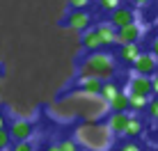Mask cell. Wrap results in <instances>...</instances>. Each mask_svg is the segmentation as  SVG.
I'll use <instances>...</instances> for the list:
<instances>
[{
	"label": "cell",
	"mask_w": 158,
	"mask_h": 151,
	"mask_svg": "<svg viewBox=\"0 0 158 151\" xmlns=\"http://www.w3.org/2000/svg\"><path fill=\"white\" fill-rule=\"evenodd\" d=\"M112 76H115V60H112V55L96 51V53H89L83 60L78 80L96 78V80H101V83H108V80H112Z\"/></svg>",
	"instance_id": "1"
},
{
	"label": "cell",
	"mask_w": 158,
	"mask_h": 151,
	"mask_svg": "<svg viewBox=\"0 0 158 151\" xmlns=\"http://www.w3.org/2000/svg\"><path fill=\"white\" fill-rule=\"evenodd\" d=\"M76 140L92 151H108V147L112 144V133L108 131V126H99V124L87 121L83 126H78Z\"/></svg>",
	"instance_id": "2"
},
{
	"label": "cell",
	"mask_w": 158,
	"mask_h": 151,
	"mask_svg": "<svg viewBox=\"0 0 158 151\" xmlns=\"http://www.w3.org/2000/svg\"><path fill=\"white\" fill-rule=\"evenodd\" d=\"M89 23H92V16L85 9H71L64 16V21H60V25H67L71 30H83V32L89 30Z\"/></svg>",
	"instance_id": "3"
},
{
	"label": "cell",
	"mask_w": 158,
	"mask_h": 151,
	"mask_svg": "<svg viewBox=\"0 0 158 151\" xmlns=\"http://www.w3.org/2000/svg\"><path fill=\"white\" fill-rule=\"evenodd\" d=\"M108 23H110L115 30H122V28H126V25L135 23V12L131 7H124V5H122V7H117L115 12H110Z\"/></svg>",
	"instance_id": "4"
},
{
	"label": "cell",
	"mask_w": 158,
	"mask_h": 151,
	"mask_svg": "<svg viewBox=\"0 0 158 151\" xmlns=\"http://www.w3.org/2000/svg\"><path fill=\"white\" fill-rule=\"evenodd\" d=\"M32 135H35V128H32L30 121H25V119L12 121V126H9V137H12L14 142H30Z\"/></svg>",
	"instance_id": "5"
},
{
	"label": "cell",
	"mask_w": 158,
	"mask_h": 151,
	"mask_svg": "<svg viewBox=\"0 0 158 151\" xmlns=\"http://www.w3.org/2000/svg\"><path fill=\"white\" fill-rule=\"evenodd\" d=\"M126 92H128V94H140V96L151 99V78H149V76L133 73V76H131V80H128Z\"/></svg>",
	"instance_id": "6"
},
{
	"label": "cell",
	"mask_w": 158,
	"mask_h": 151,
	"mask_svg": "<svg viewBox=\"0 0 158 151\" xmlns=\"http://www.w3.org/2000/svg\"><path fill=\"white\" fill-rule=\"evenodd\" d=\"M142 25L135 21V23H131L126 25V28H122V30H117V44L119 46H128V44H138V39L142 37Z\"/></svg>",
	"instance_id": "7"
},
{
	"label": "cell",
	"mask_w": 158,
	"mask_h": 151,
	"mask_svg": "<svg viewBox=\"0 0 158 151\" xmlns=\"http://www.w3.org/2000/svg\"><path fill=\"white\" fill-rule=\"evenodd\" d=\"M156 67H158V60L151 55V53H140L138 60L133 62V69H135L133 73H138V76H149V78H151V73H156Z\"/></svg>",
	"instance_id": "8"
},
{
	"label": "cell",
	"mask_w": 158,
	"mask_h": 151,
	"mask_svg": "<svg viewBox=\"0 0 158 151\" xmlns=\"http://www.w3.org/2000/svg\"><path fill=\"white\" fill-rule=\"evenodd\" d=\"M94 30H96V35H99V39H101V44H103V46L117 44V30L112 28L108 21H106V23H99Z\"/></svg>",
	"instance_id": "9"
},
{
	"label": "cell",
	"mask_w": 158,
	"mask_h": 151,
	"mask_svg": "<svg viewBox=\"0 0 158 151\" xmlns=\"http://www.w3.org/2000/svg\"><path fill=\"white\" fill-rule=\"evenodd\" d=\"M126 121H128L126 112H112L110 119H108V131H110L112 135H119V133H124V128H126Z\"/></svg>",
	"instance_id": "10"
},
{
	"label": "cell",
	"mask_w": 158,
	"mask_h": 151,
	"mask_svg": "<svg viewBox=\"0 0 158 151\" xmlns=\"http://www.w3.org/2000/svg\"><path fill=\"white\" fill-rule=\"evenodd\" d=\"M101 39H99V35H96V30L94 28H89V30H85L83 32V48L85 51H89V53H96L101 48Z\"/></svg>",
	"instance_id": "11"
},
{
	"label": "cell",
	"mask_w": 158,
	"mask_h": 151,
	"mask_svg": "<svg viewBox=\"0 0 158 151\" xmlns=\"http://www.w3.org/2000/svg\"><path fill=\"white\" fill-rule=\"evenodd\" d=\"M138 55H140V48H138V44L122 46V48H119V53H117V57H119V60H122L124 64H133L135 60H138Z\"/></svg>",
	"instance_id": "12"
},
{
	"label": "cell",
	"mask_w": 158,
	"mask_h": 151,
	"mask_svg": "<svg viewBox=\"0 0 158 151\" xmlns=\"http://www.w3.org/2000/svg\"><path fill=\"white\" fill-rule=\"evenodd\" d=\"M108 110L110 112H128V92H119L115 99L108 103Z\"/></svg>",
	"instance_id": "13"
},
{
	"label": "cell",
	"mask_w": 158,
	"mask_h": 151,
	"mask_svg": "<svg viewBox=\"0 0 158 151\" xmlns=\"http://www.w3.org/2000/svg\"><path fill=\"white\" fill-rule=\"evenodd\" d=\"M119 92H122V89L117 87V83H115V80H108V83H103V85H101L99 99L103 101V103H110V101L115 99V96L119 94Z\"/></svg>",
	"instance_id": "14"
},
{
	"label": "cell",
	"mask_w": 158,
	"mask_h": 151,
	"mask_svg": "<svg viewBox=\"0 0 158 151\" xmlns=\"http://www.w3.org/2000/svg\"><path fill=\"white\" fill-rule=\"evenodd\" d=\"M78 85L83 89L80 92H85V94H89V96H99V92H101V80H96V78H85V80H78Z\"/></svg>",
	"instance_id": "15"
},
{
	"label": "cell",
	"mask_w": 158,
	"mask_h": 151,
	"mask_svg": "<svg viewBox=\"0 0 158 151\" xmlns=\"http://www.w3.org/2000/svg\"><path fill=\"white\" fill-rule=\"evenodd\" d=\"M140 133H142V121H140L138 117H131V115H128L126 128H124V135H128V137H138Z\"/></svg>",
	"instance_id": "16"
},
{
	"label": "cell",
	"mask_w": 158,
	"mask_h": 151,
	"mask_svg": "<svg viewBox=\"0 0 158 151\" xmlns=\"http://www.w3.org/2000/svg\"><path fill=\"white\" fill-rule=\"evenodd\" d=\"M149 99L140 94H128V110H147Z\"/></svg>",
	"instance_id": "17"
},
{
	"label": "cell",
	"mask_w": 158,
	"mask_h": 151,
	"mask_svg": "<svg viewBox=\"0 0 158 151\" xmlns=\"http://www.w3.org/2000/svg\"><path fill=\"white\" fill-rule=\"evenodd\" d=\"M12 147V137H9V131L7 128H0V151H7Z\"/></svg>",
	"instance_id": "18"
},
{
	"label": "cell",
	"mask_w": 158,
	"mask_h": 151,
	"mask_svg": "<svg viewBox=\"0 0 158 151\" xmlns=\"http://www.w3.org/2000/svg\"><path fill=\"white\" fill-rule=\"evenodd\" d=\"M99 7L106 12H115L117 7H122V0H99Z\"/></svg>",
	"instance_id": "19"
},
{
	"label": "cell",
	"mask_w": 158,
	"mask_h": 151,
	"mask_svg": "<svg viewBox=\"0 0 158 151\" xmlns=\"http://www.w3.org/2000/svg\"><path fill=\"white\" fill-rule=\"evenodd\" d=\"M9 151H35V144L32 142H14Z\"/></svg>",
	"instance_id": "20"
},
{
	"label": "cell",
	"mask_w": 158,
	"mask_h": 151,
	"mask_svg": "<svg viewBox=\"0 0 158 151\" xmlns=\"http://www.w3.org/2000/svg\"><path fill=\"white\" fill-rule=\"evenodd\" d=\"M57 147H60V151H78V142L76 140H62Z\"/></svg>",
	"instance_id": "21"
},
{
	"label": "cell",
	"mask_w": 158,
	"mask_h": 151,
	"mask_svg": "<svg viewBox=\"0 0 158 151\" xmlns=\"http://www.w3.org/2000/svg\"><path fill=\"white\" fill-rule=\"evenodd\" d=\"M147 110H149V115L154 117V119H158V96H156V99H149V105H147Z\"/></svg>",
	"instance_id": "22"
},
{
	"label": "cell",
	"mask_w": 158,
	"mask_h": 151,
	"mask_svg": "<svg viewBox=\"0 0 158 151\" xmlns=\"http://www.w3.org/2000/svg\"><path fill=\"white\" fill-rule=\"evenodd\" d=\"M67 5L71 9H85L87 5H89V0H67Z\"/></svg>",
	"instance_id": "23"
},
{
	"label": "cell",
	"mask_w": 158,
	"mask_h": 151,
	"mask_svg": "<svg viewBox=\"0 0 158 151\" xmlns=\"http://www.w3.org/2000/svg\"><path fill=\"white\" fill-rule=\"evenodd\" d=\"M119 151H142V149H140L135 142H126V144H122V147H119Z\"/></svg>",
	"instance_id": "24"
},
{
	"label": "cell",
	"mask_w": 158,
	"mask_h": 151,
	"mask_svg": "<svg viewBox=\"0 0 158 151\" xmlns=\"http://www.w3.org/2000/svg\"><path fill=\"white\" fill-rule=\"evenodd\" d=\"M131 2H133L135 7H149V5L154 2V0H131Z\"/></svg>",
	"instance_id": "25"
},
{
	"label": "cell",
	"mask_w": 158,
	"mask_h": 151,
	"mask_svg": "<svg viewBox=\"0 0 158 151\" xmlns=\"http://www.w3.org/2000/svg\"><path fill=\"white\" fill-rule=\"evenodd\" d=\"M151 55H154L156 60H158V37L154 39V44H151Z\"/></svg>",
	"instance_id": "26"
},
{
	"label": "cell",
	"mask_w": 158,
	"mask_h": 151,
	"mask_svg": "<svg viewBox=\"0 0 158 151\" xmlns=\"http://www.w3.org/2000/svg\"><path fill=\"white\" fill-rule=\"evenodd\" d=\"M151 92H154V94H158V76H154V78H151Z\"/></svg>",
	"instance_id": "27"
},
{
	"label": "cell",
	"mask_w": 158,
	"mask_h": 151,
	"mask_svg": "<svg viewBox=\"0 0 158 151\" xmlns=\"http://www.w3.org/2000/svg\"><path fill=\"white\" fill-rule=\"evenodd\" d=\"M46 151H60V147H57V144H51V147H48Z\"/></svg>",
	"instance_id": "28"
},
{
	"label": "cell",
	"mask_w": 158,
	"mask_h": 151,
	"mask_svg": "<svg viewBox=\"0 0 158 151\" xmlns=\"http://www.w3.org/2000/svg\"><path fill=\"white\" fill-rule=\"evenodd\" d=\"M0 128H5V117H2V112H0Z\"/></svg>",
	"instance_id": "29"
}]
</instances>
